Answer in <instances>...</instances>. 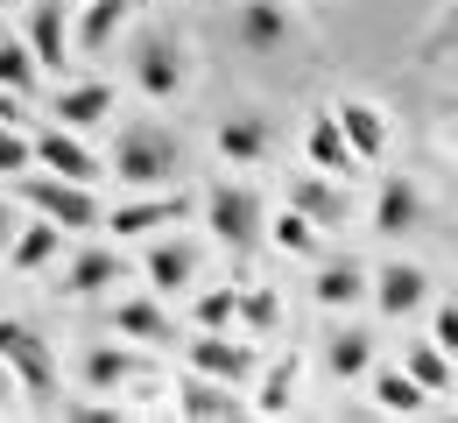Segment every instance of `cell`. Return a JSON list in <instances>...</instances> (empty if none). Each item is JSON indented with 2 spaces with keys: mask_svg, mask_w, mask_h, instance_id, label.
Segmentation results:
<instances>
[{
  "mask_svg": "<svg viewBox=\"0 0 458 423\" xmlns=\"http://www.w3.org/2000/svg\"><path fill=\"white\" fill-rule=\"evenodd\" d=\"M120 275H127L120 247H85V254H71V268L57 275V290H64V297H106Z\"/></svg>",
  "mask_w": 458,
  "mask_h": 423,
  "instance_id": "cell-15",
  "label": "cell"
},
{
  "mask_svg": "<svg viewBox=\"0 0 458 423\" xmlns=\"http://www.w3.org/2000/svg\"><path fill=\"white\" fill-rule=\"evenodd\" d=\"M310 297L325 303V310H352V303L367 297V268L345 254V261H325L318 268V283H310Z\"/></svg>",
  "mask_w": 458,
  "mask_h": 423,
  "instance_id": "cell-24",
  "label": "cell"
},
{
  "mask_svg": "<svg viewBox=\"0 0 458 423\" xmlns=\"http://www.w3.org/2000/svg\"><path fill=\"white\" fill-rule=\"evenodd\" d=\"M402 374H409L423 395H445V388H452V353H445L437 339H409V346H402Z\"/></svg>",
  "mask_w": 458,
  "mask_h": 423,
  "instance_id": "cell-26",
  "label": "cell"
},
{
  "mask_svg": "<svg viewBox=\"0 0 458 423\" xmlns=\"http://www.w3.org/2000/svg\"><path fill=\"white\" fill-rule=\"evenodd\" d=\"M170 219H191L183 183H170V190H148V198H127V205H114V212H99V226H106L114 241H141V233H156V226H170Z\"/></svg>",
  "mask_w": 458,
  "mask_h": 423,
  "instance_id": "cell-6",
  "label": "cell"
},
{
  "mask_svg": "<svg viewBox=\"0 0 458 423\" xmlns=\"http://www.w3.org/2000/svg\"><path fill=\"white\" fill-rule=\"evenodd\" d=\"M303 156H310V170H325V177H352V170H360L332 114H318V121H310V134H303Z\"/></svg>",
  "mask_w": 458,
  "mask_h": 423,
  "instance_id": "cell-23",
  "label": "cell"
},
{
  "mask_svg": "<svg viewBox=\"0 0 458 423\" xmlns=\"http://www.w3.org/2000/svg\"><path fill=\"white\" fill-rule=\"evenodd\" d=\"M176 410L191 423H233V417H247V402L233 395V381H212V374H198L191 367V381L176 388Z\"/></svg>",
  "mask_w": 458,
  "mask_h": 423,
  "instance_id": "cell-11",
  "label": "cell"
},
{
  "mask_svg": "<svg viewBox=\"0 0 458 423\" xmlns=\"http://www.w3.org/2000/svg\"><path fill=\"white\" fill-rule=\"evenodd\" d=\"M423 226V190L416 177H381V198H374V233L381 241H402Z\"/></svg>",
  "mask_w": 458,
  "mask_h": 423,
  "instance_id": "cell-13",
  "label": "cell"
},
{
  "mask_svg": "<svg viewBox=\"0 0 458 423\" xmlns=\"http://www.w3.org/2000/svg\"><path fill=\"white\" fill-rule=\"evenodd\" d=\"M289 205H296L310 226H345V177L332 183L325 170H296V177H289Z\"/></svg>",
  "mask_w": 458,
  "mask_h": 423,
  "instance_id": "cell-12",
  "label": "cell"
},
{
  "mask_svg": "<svg viewBox=\"0 0 458 423\" xmlns=\"http://www.w3.org/2000/svg\"><path fill=\"white\" fill-rule=\"evenodd\" d=\"M233 303H240V290H205V297H198V325H205V332H226L233 325Z\"/></svg>",
  "mask_w": 458,
  "mask_h": 423,
  "instance_id": "cell-33",
  "label": "cell"
},
{
  "mask_svg": "<svg viewBox=\"0 0 458 423\" xmlns=\"http://www.w3.org/2000/svg\"><path fill=\"white\" fill-rule=\"evenodd\" d=\"M191 367L240 388V381L254 374V346H247V339H226V332H198V339H191Z\"/></svg>",
  "mask_w": 458,
  "mask_h": 423,
  "instance_id": "cell-14",
  "label": "cell"
},
{
  "mask_svg": "<svg viewBox=\"0 0 458 423\" xmlns=\"http://www.w3.org/2000/svg\"><path fill=\"white\" fill-rule=\"evenodd\" d=\"M332 121H339V134H345V148H352V163L367 170V163H381V148H388V121L367 106V99H339L332 106Z\"/></svg>",
  "mask_w": 458,
  "mask_h": 423,
  "instance_id": "cell-16",
  "label": "cell"
},
{
  "mask_svg": "<svg viewBox=\"0 0 458 423\" xmlns=\"http://www.w3.org/2000/svg\"><path fill=\"white\" fill-rule=\"evenodd\" d=\"M36 163V148H29V134H14V127H0V183L7 177H21Z\"/></svg>",
  "mask_w": 458,
  "mask_h": 423,
  "instance_id": "cell-34",
  "label": "cell"
},
{
  "mask_svg": "<svg viewBox=\"0 0 458 423\" xmlns=\"http://www.w3.org/2000/svg\"><path fill=\"white\" fill-rule=\"evenodd\" d=\"M7 402H14V374L0 367V410H7Z\"/></svg>",
  "mask_w": 458,
  "mask_h": 423,
  "instance_id": "cell-38",
  "label": "cell"
},
{
  "mask_svg": "<svg viewBox=\"0 0 458 423\" xmlns=\"http://www.w3.org/2000/svg\"><path fill=\"white\" fill-rule=\"evenodd\" d=\"M141 268H148V290H156V297H176V290L198 283V241L170 233V241H156L141 254Z\"/></svg>",
  "mask_w": 458,
  "mask_h": 423,
  "instance_id": "cell-10",
  "label": "cell"
},
{
  "mask_svg": "<svg viewBox=\"0 0 458 423\" xmlns=\"http://www.w3.org/2000/svg\"><path fill=\"white\" fill-rule=\"evenodd\" d=\"M21 198H29L43 219H57L64 233H85V226H99V198H92V183H71V177H29V170H21Z\"/></svg>",
  "mask_w": 458,
  "mask_h": 423,
  "instance_id": "cell-5",
  "label": "cell"
},
{
  "mask_svg": "<svg viewBox=\"0 0 458 423\" xmlns=\"http://www.w3.org/2000/svg\"><path fill=\"white\" fill-rule=\"evenodd\" d=\"M21 121V106H14V92H0V127H14Z\"/></svg>",
  "mask_w": 458,
  "mask_h": 423,
  "instance_id": "cell-37",
  "label": "cell"
},
{
  "mask_svg": "<svg viewBox=\"0 0 458 423\" xmlns=\"http://www.w3.org/2000/svg\"><path fill=\"white\" fill-rule=\"evenodd\" d=\"M64 423H120V410H106V402H64Z\"/></svg>",
  "mask_w": 458,
  "mask_h": 423,
  "instance_id": "cell-36",
  "label": "cell"
},
{
  "mask_svg": "<svg viewBox=\"0 0 458 423\" xmlns=\"http://www.w3.org/2000/svg\"><path fill=\"white\" fill-rule=\"evenodd\" d=\"M50 114H57V127H99L106 114H114V85H99V78H85V85H57Z\"/></svg>",
  "mask_w": 458,
  "mask_h": 423,
  "instance_id": "cell-20",
  "label": "cell"
},
{
  "mask_svg": "<svg viewBox=\"0 0 458 423\" xmlns=\"http://www.w3.org/2000/svg\"><path fill=\"white\" fill-rule=\"evenodd\" d=\"M57 254H64V226L57 219H36V226L7 233V268H14V275H43Z\"/></svg>",
  "mask_w": 458,
  "mask_h": 423,
  "instance_id": "cell-19",
  "label": "cell"
},
{
  "mask_svg": "<svg viewBox=\"0 0 458 423\" xmlns=\"http://www.w3.org/2000/svg\"><path fill=\"white\" fill-rule=\"evenodd\" d=\"M106 170H114L127 190H170V183H183V141L156 121H134V127L114 134Z\"/></svg>",
  "mask_w": 458,
  "mask_h": 423,
  "instance_id": "cell-1",
  "label": "cell"
},
{
  "mask_svg": "<svg viewBox=\"0 0 458 423\" xmlns=\"http://www.w3.org/2000/svg\"><path fill=\"white\" fill-rule=\"evenodd\" d=\"M289 410H296V360H276L254 395V417H289Z\"/></svg>",
  "mask_w": 458,
  "mask_h": 423,
  "instance_id": "cell-29",
  "label": "cell"
},
{
  "mask_svg": "<svg viewBox=\"0 0 458 423\" xmlns=\"http://www.w3.org/2000/svg\"><path fill=\"white\" fill-rule=\"evenodd\" d=\"M7 233H14V212H7V198H0V247H7Z\"/></svg>",
  "mask_w": 458,
  "mask_h": 423,
  "instance_id": "cell-39",
  "label": "cell"
},
{
  "mask_svg": "<svg viewBox=\"0 0 458 423\" xmlns=\"http://www.w3.org/2000/svg\"><path fill=\"white\" fill-rule=\"evenodd\" d=\"M219 156L226 163H268V148H276V127L261 121V114H233V121H219Z\"/></svg>",
  "mask_w": 458,
  "mask_h": 423,
  "instance_id": "cell-21",
  "label": "cell"
},
{
  "mask_svg": "<svg viewBox=\"0 0 458 423\" xmlns=\"http://www.w3.org/2000/svg\"><path fill=\"white\" fill-rule=\"evenodd\" d=\"M71 43V14H64V0H36L29 7V57L43 63V71H64V50Z\"/></svg>",
  "mask_w": 458,
  "mask_h": 423,
  "instance_id": "cell-18",
  "label": "cell"
},
{
  "mask_svg": "<svg viewBox=\"0 0 458 423\" xmlns=\"http://www.w3.org/2000/svg\"><path fill=\"white\" fill-rule=\"evenodd\" d=\"M423 402H430V395H423L402 367H381V374H374V410H381V417H423Z\"/></svg>",
  "mask_w": 458,
  "mask_h": 423,
  "instance_id": "cell-28",
  "label": "cell"
},
{
  "mask_svg": "<svg viewBox=\"0 0 458 423\" xmlns=\"http://www.w3.org/2000/svg\"><path fill=\"white\" fill-rule=\"evenodd\" d=\"M0 367L14 374V388L36 410H57V353L29 317H0Z\"/></svg>",
  "mask_w": 458,
  "mask_h": 423,
  "instance_id": "cell-2",
  "label": "cell"
},
{
  "mask_svg": "<svg viewBox=\"0 0 458 423\" xmlns=\"http://www.w3.org/2000/svg\"><path fill=\"white\" fill-rule=\"evenodd\" d=\"M233 325H247V332H283V303H276V290H240Z\"/></svg>",
  "mask_w": 458,
  "mask_h": 423,
  "instance_id": "cell-31",
  "label": "cell"
},
{
  "mask_svg": "<svg viewBox=\"0 0 458 423\" xmlns=\"http://www.w3.org/2000/svg\"><path fill=\"white\" fill-rule=\"evenodd\" d=\"M205 226H212V241H219V247H233V254H254L268 219H261V198H254L247 183L219 177L212 190H205Z\"/></svg>",
  "mask_w": 458,
  "mask_h": 423,
  "instance_id": "cell-3",
  "label": "cell"
},
{
  "mask_svg": "<svg viewBox=\"0 0 458 423\" xmlns=\"http://www.w3.org/2000/svg\"><path fill=\"white\" fill-rule=\"evenodd\" d=\"M233 43L254 50V57L289 50V7H276V0H247V7L233 14Z\"/></svg>",
  "mask_w": 458,
  "mask_h": 423,
  "instance_id": "cell-9",
  "label": "cell"
},
{
  "mask_svg": "<svg viewBox=\"0 0 458 423\" xmlns=\"http://www.w3.org/2000/svg\"><path fill=\"white\" fill-rule=\"evenodd\" d=\"M367 297L381 317H416L430 303V275L416 261H388V268H367Z\"/></svg>",
  "mask_w": 458,
  "mask_h": 423,
  "instance_id": "cell-7",
  "label": "cell"
},
{
  "mask_svg": "<svg viewBox=\"0 0 458 423\" xmlns=\"http://www.w3.org/2000/svg\"><path fill=\"white\" fill-rule=\"evenodd\" d=\"M78 374H85V388H120L127 374H141V353L127 346V339H106V346H85V360H78Z\"/></svg>",
  "mask_w": 458,
  "mask_h": 423,
  "instance_id": "cell-25",
  "label": "cell"
},
{
  "mask_svg": "<svg viewBox=\"0 0 458 423\" xmlns=\"http://www.w3.org/2000/svg\"><path fill=\"white\" fill-rule=\"evenodd\" d=\"M127 71H134V85H141L148 99H176V92H183V78H191L183 43H176L170 29H141V36H134V50H127Z\"/></svg>",
  "mask_w": 458,
  "mask_h": 423,
  "instance_id": "cell-4",
  "label": "cell"
},
{
  "mask_svg": "<svg viewBox=\"0 0 458 423\" xmlns=\"http://www.w3.org/2000/svg\"><path fill=\"white\" fill-rule=\"evenodd\" d=\"M261 233H268V241L283 247V254H318V226H310V219H303L296 205H289V212L276 219V226H261Z\"/></svg>",
  "mask_w": 458,
  "mask_h": 423,
  "instance_id": "cell-32",
  "label": "cell"
},
{
  "mask_svg": "<svg viewBox=\"0 0 458 423\" xmlns=\"http://www.w3.org/2000/svg\"><path fill=\"white\" fill-rule=\"evenodd\" d=\"M367 367H374V332H360V325L325 332V374L332 381H360Z\"/></svg>",
  "mask_w": 458,
  "mask_h": 423,
  "instance_id": "cell-22",
  "label": "cell"
},
{
  "mask_svg": "<svg viewBox=\"0 0 458 423\" xmlns=\"http://www.w3.org/2000/svg\"><path fill=\"white\" fill-rule=\"evenodd\" d=\"M36 78H43V63L29 57V43H0V92L29 99V92H36Z\"/></svg>",
  "mask_w": 458,
  "mask_h": 423,
  "instance_id": "cell-30",
  "label": "cell"
},
{
  "mask_svg": "<svg viewBox=\"0 0 458 423\" xmlns=\"http://www.w3.org/2000/svg\"><path fill=\"white\" fill-rule=\"evenodd\" d=\"M120 29H127V0H92L85 14H78V29H71V43L78 50H106Z\"/></svg>",
  "mask_w": 458,
  "mask_h": 423,
  "instance_id": "cell-27",
  "label": "cell"
},
{
  "mask_svg": "<svg viewBox=\"0 0 458 423\" xmlns=\"http://www.w3.org/2000/svg\"><path fill=\"white\" fill-rule=\"evenodd\" d=\"M114 332L127 346H176V325L156 297H120L114 303Z\"/></svg>",
  "mask_w": 458,
  "mask_h": 423,
  "instance_id": "cell-17",
  "label": "cell"
},
{
  "mask_svg": "<svg viewBox=\"0 0 458 423\" xmlns=\"http://www.w3.org/2000/svg\"><path fill=\"white\" fill-rule=\"evenodd\" d=\"M430 339H437L445 353H458V303H437V310H430Z\"/></svg>",
  "mask_w": 458,
  "mask_h": 423,
  "instance_id": "cell-35",
  "label": "cell"
},
{
  "mask_svg": "<svg viewBox=\"0 0 458 423\" xmlns=\"http://www.w3.org/2000/svg\"><path fill=\"white\" fill-rule=\"evenodd\" d=\"M29 148H36V163H50V177H71V183H99V156L78 141V127L64 134V127H43V134H29Z\"/></svg>",
  "mask_w": 458,
  "mask_h": 423,
  "instance_id": "cell-8",
  "label": "cell"
}]
</instances>
